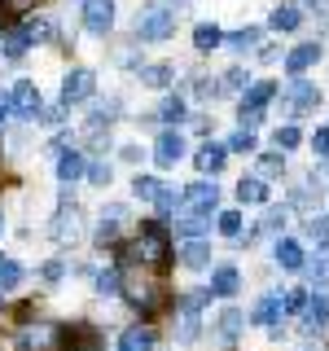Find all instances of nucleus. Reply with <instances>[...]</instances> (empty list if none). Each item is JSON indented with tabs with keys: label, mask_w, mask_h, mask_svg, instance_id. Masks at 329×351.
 <instances>
[{
	"label": "nucleus",
	"mask_w": 329,
	"mask_h": 351,
	"mask_svg": "<svg viewBox=\"0 0 329 351\" xmlns=\"http://www.w3.org/2000/svg\"><path fill=\"white\" fill-rule=\"evenodd\" d=\"M58 338H62V351H101V334H97L93 325H84V321L66 325Z\"/></svg>",
	"instance_id": "nucleus-8"
},
{
	"label": "nucleus",
	"mask_w": 329,
	"mask_h": 351,
	"mask_svg": "<svg viewBox=\"0 0 329 351\" xmlns=\"http://www.w3.org/2000/svg\"><path fill=\"white\" fill-rule=\"evenodd\" d=\"M9 101H14V114H18V119H27V123H36L40 110H44L40 88L31 84V80H18V84H14V93H9Z\"/></svg>",
	"instance_id": "nucleus-6"
},
{
	"label": "nucleus",
	"mask_w": 329,
	"mask_h": 351,
	"mask_svg": "<svg viewBox=\"0 0 329 351\" xmlns=\"http://www.w3.org/2000/svg\"><path fill=\"white\" fill-rule=\"evenodd\" d=\"M84 27L93 36H106L114 27V0H84Z\"/></svg>",
	"instance_id": "nucleus-9"
},
{
	"label": "nucleus",
	"mask_w": 329,
	"mask_h": 351,
	"mask_svg": "<svg viewBox=\"0 0 329 351\" xmlns=\"http://www.w3.org/2000/svg\"><path fill=\"white\" fill-rule=\"evenodd\" d=\"M259 36H263L259 27H241V31H228L224 44H228V49H237V53H246V49H255V44H259Z\"/></svg>",
	"instance_id": "nucleus-30"
},
{
	"label": "nucleus",
	"mask_w": 329,
	"mask_h": 351,
	"mask_svg": "<svg viewBox=\"0 0 329 351\" xmlns=\"http://www.w3.org/2000/svg\"><path fill=\"white\" fill-rule=\"evenodd\" d=\"M0 233H5V215H0Z\"/></svg>",
	"instance_id": "nucleus-55"
},
{
	"label": "nucleus",
	"mask_w": 329,
	"mask_h": 351,
	"mask_svg": "<svg viewBox=\"0 0 329 351\" xmlns=\"http://www.w3.org/2000/svg\"><path fill=\"white\" fill-rule=\"evenodd\" d=\"M272 259H277L281 263V268H303V246H299V241H294V237H277V246H272Z\"/></svg>",
	"instance_id": "nucleus-19"
},
{
	"label": "nucleus",
	"mask_w": 329,
	"mask_h": 351,
	"mask_svg": "<svg viewBox=\"0 0 329 351\" xmlns=\"http://www.w3.org/2000/svg\"><path fill=\"white\" fill-rule=\"evenodd\" d=\"M114 237H119V219H106L101 215V224H97V246H114Z\"/></svg>",
	"instance_id": "nucleus-40"
},
{
	"label": "nucleus",
	"mask_w": 329,
	"mask_h": 351,
	"mask_svg": "<svg viewBox=\"0 0 329 351\" xmlns=\"http://www.w3.org/2000/svg\"><path fill=\"white\" fill-rule=\"evenodd\" d=\"M175 202H180V193H171V189H162L158 197H154V206H158V215H175Z\"/></svg>",
	"instance_id": "nucleus-45"
},
{
	"label": "nucleus",
	"mask_w": 329,
	"mask_h": 351,
	"mask_svg": "<svg viewBox=\"0 0 329 351\" xmlns=\"http://www.w3.org/2000/svg\"><path fill=\"white\" fill-rule=\"evenodd\" d=\"M307 237H312L316 246H329V215H312V219H307Z\"/></svg>",
	"instance_id": "nucleus-36"
},
{
	"label": "nucleus",
	"mask_w": 329,
	"mask_h": 351,
	"mask_svg": "<svg viewBox=\"0 0 329 351\" xmlns=\"http://www.w3.org/2000/svg\"><path fill=\"white\" fill-rule=\"evenodd\" d=\"M132 193H136L141 202H154V197L162 193V184L154 180V176H136V180H132Z\"/></svg>",
	"instance_id": "nucleus-34"
},
{
	"label": "nucleus",
	"mask_w": 329,
	"mask_h": 351,
	"mask_svg": "<svg viewBox=\"0 0 329 351\" xmlns=\"http://www.w3.org/2000/svg\"><path fill=\"white\" fill-rule=\"evenodd\" d=\"M0 49H5V58H22V53H27L31 44H27V36H22V31H5Z\"/></svg>",
	"instance_id": "nucleus-35"
},
{
	"label": "nucleus",
	"mask_w": 329,
	"mask_h": 351,
	"mask_svg": "<svg viewBox=\"0 0 329 351\" xmlns=\"http://www.w3.org/2000/svg\"><path fill=\"white\" fill-rule=\"evenodd\" d=\"M93 93H97V71H88V66H75L62 80V106H80Z\"/></svg>",
	"instance_id": "nucleus-5"
},
{
	"label": "nucleus",
	"mask_w": 329,
	"mask_h": 351,
	"mask_svg": "<svg viewBox=\"0 0 329 351\" xmlns=\"http://www.w3.org/2000/svg\"><path fill=\"white\" fill-rule=\"evenodd\" d=\"M84 176H88L93 184H110V180H114V176H110V162H88Z\"/></svg>",
	"instance_id": "nucleus-42"
},
{
	"label": "nucleus",
	"mask_w": 329,
	"mask_h": 351,
	"mask_svg": "<svg viewBox=\"0 0 329 351\" xmlns=\"http://www.w3.org/2000/svg\"><path fill=\"white\" fill-rule=\"evenodd\" d=\"M325 325H329V299L316 294V299H307V307H303V329L312 334V329H325Z\"/></svg>",
	"instance_id": "nucleus-22"
},
{
	"label": "nucleus",
	"mask_w": 329,
	"mask_h": 351,
	"mask_svg": "<svg viewBox=\"0 0 329 351\" xmlns=\"http://www.w3.org/2000/svg\"><path fill=\"white\" fill-rule=\"evenodd\" d=\"M215 228L224 237H241V228H246V224H241V211H224V215L215 219Z\"/></svg>",
	"instance_id": "nucleus-38"
},
{
	"label": "nucleus",
	"mask_w": 329,
	"mask_h": 351,
	"mask_svg": "<svg viewBox=\"0 0 329 351\" xmlns=\"http://www.w3.org/2000/svg\"><path fill=\"white\" fill-rule=\"evenodd\" d=\"M0 5H5L9 14H22V9H31V5H36V0H0Z\"/></svg>",
	"instance_id": "nucleus-51"
},
{
	"label": "nucleus",
	"mask_w": 329,
	"mask_h": 351,
	"mask_svg": "<svg viewBox=\"0 0 329 351\" xmlns=\"http://www.w3.org/2000/svg\"><path fill=\"white\" fill-rule=\"evenodd\" d=\"M281 316H285V294H268V299H259V303H255L250 321H255V325H268V329H277V325H281Z\"/></svg>",
	"instance_id": "nucleus-13"
},
{
	"label": "nucleus",
	"mask_w": 329,
	"mask_h": 351,
	"mask_svg": "<svg viewBox=\"0 0 329 351\" xmlns=\"http://www.w3.org/2000/svg\"><path fill=\"white\" fill-rule=\"evenodd\" d=\"M215 329H219V338H224V343H233V338L241 334V329H246V316H241V312H233V307H228V312H219Z\"/></svg>",
	"instance_id": "nucleus-29"
},
{
	"label": "nucleus",
	"mask_w": 329,
	"mask_h": 351,
	"mask_svg": "<svg viewBox=\"0 0 329 351\" xmlns=\"http://www.w3.org/2000/svg\"><path fill=\"white\" fill-rule=\"evenodd\" d=\"M175 5H184V0H175Z\"/></svg>",
	"instance_id": "nucleus-56"
},
{
	"label": "nucleus",
	"mask_w": 329,
	"mask_h": 351,
	"mask_svg": "<svg viewBox=\"0 0 329 351\" xmlns=\"http://www.w3.org/2000/svg\"><path fill=\"white\" fill-rule=\"evenodd\" d=\"M303 268H307V277H312L316 290H325L329 285V246L316 250V259H303Z\"/></svg>",
	"instance_id": "nucleus-25"
},
{
	"label": "nucleus",
	"mask_w": 329,
	"mask_h": 351,
	"mask_svg": "<svg viewBox=\"0 0 329 351\" xmlns=\"http://www.w3.org/2000/svg\"><path fill=\"white\" fill-rule=\"evenodd\" d=\"M175 338H180V343H193L197 338V307L193 303H184L180 321H175Z\"/></svg>",
	"instance_id": "nucleus-31"
},
{
	"label": "nucleus",
	"mask_w": 329,
	"mask_h": 351,
	"mask_svg": "<svg viewBox=\"0 0 329 351\" xmlns=\"http://www.w3.org/2000/svg\"><path fill=\"white\" fill-rule=\"evenodd\" d=\"M141 84H145V88H171L175 84V66H167V62L145 66V71H141Z\"/></svg>",
	"instance_id": "nucleus-26"
},
{
	"label": "nucleus",
	"mask_w": 329,
	"mask_h": 351,
	"mask_svg": "<svg viewBox=\"0 0 329 351\" xmlns=\"http://www.w3.org/2000/svg\"><path fill=\"white\" fill-rule=\"evenodd\" d=\"M224 93H246V71H241V66H233V71L224 75Z\"/></svg>",
	"instance_id": "nucleus-44"
},
{
	"label": "nucleus",
	"mask_w": 329,
	"mask_h": 351,
	"mask_svg": "<svg viewBox=\"0 0 329 351\" xmlns=\"http://www.w3.org/2000/svg\"><path fill=\"white\" fill-rule=\"evenodd\" d=\"M281 219H285V211H281V206H277V211H268V215L259 219L255 237H277V233H281Z\"/></svg>",
	"instance_id": "nucleus-37"
},
{
	"label": "nucleus",
	"mask_w": 329,
	"mask_h": 351,
	"mask_svg": "<svg viewBox=\"0 0 329 351\" xmlns=\"http://www.w3.org/2000/svg\"><path fill=\"white\" fill-rule=\"evenodd\" d=\"M303 5H325V0H303Z\"/></svg>",
	"instance_id": "nucleus-54"
},
{
	"label": "nucleus",
	"mask_w": 329,
	"mask_h": 351,
	"mask_svg": "<svg viewBox=\"0 0 329 351\" xmlns=\"http://www.w3.org/2000/svg\"><path fill=\"white\" fill-rule=\"evenodd\" d=\"M237 202L241 206L268 202V180H263V176H246V180H237Z\"/></svg>",
	"instance_id": "nucleus-20"
},
{
	"label": "nucleus",
	"mask_w": 329,
	"mask_h": 351,
	"mask_svg": "<svg viewBox=\"0 0 329 351\" xmlns=\"http://www.w3.org/2000/svg\"><path fill=\"white\" fill-rule=\"evenodd\" d=\"M175 36V9L171 5H145L136 14V40L145 44H162Z\"/></svg>",
	"instance_id": "nucleus-1"
},
{
	"label": "nucleus",
	"mask_w": 329,
	"mask_h": 351,
	"mask_svg": "<svg viewBox=\"0 0 329 351\" xmlns=\"http://www.w3.org/2000/svg\"><path fill=\"white\" fill-rule=\"evenodd\" d=\"M9 114H14V101H9V93H0V123H5Z\"/></svg>",
	"instance_id": "nucleus-53"
},
{
	"label": "nucleus",
	"mask_w": 329,
	"mask_h": 351,
	"mask_svg": "<svg viewBox=\"0 0 329 351\" xmlns=\"http://www.w3.org/2000/svg\"><path fill=\"white\" fill-rule=\"evenodd\" d=\"M281 106L290 110V114H307V110H316V106H321V88H316V84H307L303 75H294V80L285 84V93H281Z\"/></svg>",
	"instance_id": "nucleus-3"
},
{
	"label": "nucleus",
	"mask_w": 329,
	"mask_h": 351,
	"mask_svg": "<svg viewBox=\"0 0 329 351\" xmlns=\"http://www.w3.org/2000/svg\"><path fill=\"white\" fill-rule=\"evenodd\" d=\"M40 277L49 281V285H58V281L66 277V268H62V263H44V268H40Z\"/></svg>",
	"instance_id": "nucleus-48"
},
{
	"label": "nucleus",
	"mask_w": 329,
	"mask_h": 351,
	"mask_svg": "<svg viewBox=\"0 0 329 351\" xmlns=\"http://www.w3.org/2000/svg\"><path fill=\"white\" fill-rule=\"evenodd\" d=\"M119 290L132 299V307H141V312H158V290H154V281H145V277H127Z\"/></svg>",
	"instance_id": "nucleus-10"
},
{
	"label": "nucleus",
	"mask_w": 329,
	"mask_h": 351,
	"mask_svg": "<svg viewBox=\"0 0 329 351\" xmlns=\"http://www.w3.org/2000/svg\"><path fill=\"white\" fill-rule=\"evenodd\" d=\"M18 31L27 36V44H44V40L53 36V22H44V18H31V22H22Z\"/></svg>",
	"instance_id": "nucleus-32"
},
{
	"label": "nucleus",
	"mask_w": 329,
	"mask_h": 351,
	"mask_svg": "<svg viewBox=\"0 0 329 351\" xmlns=\"http://www.w3.org/2000/svg\"><path fill=\"white\" fill-rule=\"evenodd\" d=\"M206 290L219 294V299H233V294L241 290V272L224 263V268H215V272H211V285H206Z\"/></svg>",
	"instance_id": "nucleus-17"
},
{
	"label": "nucleus",
	"mask_w": 329,
	"mask_h": 351,
	"mask_svg": "<svg viewBox=\"0 0 329 351\" xmlns=\"http://www.w3.org/2000/svg\"><path fill=\"white\" fill-rule=\"evenodd\" d=\"M119 158H123V162H141V145H123V149H119Z\"/></svg>",
	"instance_id": "nucleus-52"
},
{
	"label": "nucleus",
	"mask_w": 329,
	"mask_h": 351,
	"mask_svg": "<svg viewBox=\"0 0 329 351\" xmlns=\"http://www.w3.org/2000/svg\"><path fill=\"white\" fill-rule=\"evenodd\" d=\"M119 351H154V329L149 325H127L119 338Z\"/></svg>",
	"instance_id": "nucleus-21"
},
{
	"label": "nucleus",
	"mask_w": 329,
	"mask_h": 351,
	"mask_svg": "<svg viewBox=\"0 0 329 351\" xmlns=\"http://www.w3.org/2000/svg\"><path fill=\"white\" fill-rule=\"evenodd\" d=\"M272 145H277L281 154H290V149H299V145H303V136H299V128H290V123H285V128H277V132H272Z\"/></svg>",
	"instance_id": "nucleus-33"
},
{
	"label": "nucleus",
	"mask_w": 329,
	"mask_h": 351,
	"mask_svg": "<svg viewBox=\"0 0 329 351\" xmlns=\"http://www.w3.org/2000/svg\"><path fill=\"white\" fill-rule=\"evenodd\" d=\"M193 44H197L202 53H211V49H219V44H224V31H219L215 22H197V27H193Z\"/></svg>",
	"instance_id": "nucleus-27"
},
{
	"label": "nucleus",
	"mask_w": 329,
	"mask_h": 351,
	"mask_svg": "<svg viewBox=\"0 0 329 351\" xmlns=\"http://www.w3.org/2000/svg\"><path fill=\"white\" fill-rule=\"evenodd\" d=\"M299 22H303V9L299 5H277V9H272V18H268V27L272 31H299Z\"/></svg>",
	"instance_id": "nucleus-23"
},
{
	"label": "nucleus",
	"mask_w": 329,
	"mask_h": 351,
	"mask_svg": "<svg viewBox=\"0 0 329 351\" xmlns=\"http://www.w3.org/2000/svg\"><path fill=\"white\" fill-rule=\"evenodd\" d=\"M316 62H321V44H299V49L285 53V71L290 75H307Z\"/></svg>",
	"instance_id": "nucleus-14"
},
{
	"label": "nucleus",
	"mask_w": 329,
	"mask_h": 351,
	"mask_svg": "<svg viewBox=\"0 0 329 351\" xmlns=\"http://www.w3.org/2000/svg\"><path fill=\"white\" fill-rule=\"evenodd\" d=\"M303 307H307V294L303 290H290V294H285V312H303Z\"/></svg>",
	"instance_id": "nucleus-49"
},
{
	"label": "nucleus",
	"mask_w": 329,
	"mask_h": 351,
	"mask_svg": "<svg viewBox=\"0 0 329 351\" xmlns=\"http://www.w3.org/2000/svg\"><path fill=\"white\" fill-rule=\"evenodd\" d=\"M277 97V84H250L246 88V97H241V128H255L259 119H263V110H268V101Z\"/></svg>",
	"instance_id": "nucleus-4"
},
{
	"label": "nucleus",
	"mask_w": 329,
	"mask_h": 351,
	"mask_svg": "<svg viewBox=\"0 0 329 351\" xmlns=\"http://www.w3.org/2000/svg\"><path fill=\"white\" fill-rule=\"evenodd\" d=\"M228 149H233V154H250V149H255V136H250V128H237L233 136H228Z\"/></svg>",
	"instance_id": "nucleus-41"
},
{
	"label": "nucleus",
	"mask_w": 329,
	"mask_h": 351,
	"mask_svg": "<svg viewBox=\"0 0 329 351\" xmlns=\"http://www.w3.org/2000/svg\"><path fill=\"white\" fill-rule=\"evenodd\" d=\"M180 202H184V206H197V211H215L219 184H215V180H197V184H189V189L180 193Z\"/></svg>",
	"instance_id": "nucleus-11"
},
{
	"label": "nucleus",
	"mask_w": 329,
	"mask_h": 351,
	"mask_svg": "<svg viewBox=\"0 0 329 351\" xmlns=\"http://www.w3.org/2000/svg\"><path fill=\"white\" fill-rule=\"evenodd\" d=\"M224 158H228V145H219V141H206V145L193 154V167H197V176H215L219 167H224Z\"/></svg>",
	"instance_id": "nucleus-12"
},
{
	"label": "nucleus",
	"mask_w": 329,
	"mask_h": 351,
	"mask_svg": "<svg viewBox=\"0 0 329 351\" xmlns=\"http://www.w3.org/2000/svg\"><path fill=\"white\" fill-rule=\"evenodd\" d=\"M75 233H80V206H75V202H62L58 219H53V241H71Z\"/></svg>",
	"instance_id": "nucleus-16"
},
{
	"label": "nucleus",
	"mask_w": 329,
	"mask_h": 351,
	"mask_svg": "<svg viewBox=\"0 0 329 351\" xmlns=\"http://www.w3.org/2000/svg\"><path fill=\"white\" fill-rule=\"evenodd\" d=\"M312 149L321 154V158H329V128H316V136H312Z\"/></svg>",
	"instance_id": "nucleus-47"
},
{
	"label": "nucleus",
	"mask_w": 329,
	"mask_h": 351,
	"mask_svg": "<svg viewBox=\"0 0 329 351\" xmlns=\"http://www.w3.org/2000/svg\"><path fill=\"white\" fill-rule=\"evenodd\" d=\"M101 119H106V123H110V119H119V101H114V97L97 106V123H101Z\"/></svg>",
	"instance_id": "nucleus-50"
},
{
	"label": "nucleus",
	"mask_w": 329,
	"mask_h": 351,
	"mask_svg": "<svg viewBox=\"0 0 329 351\" xmlns=\"http://www.w3.org/2000/svg\"><path fill=\"white\" fill-rule=\"evenodd\" d=\"M277 171H281V149L268 154V158H259V167H255V176H263V180H272Z\"/></svg>",
	"instance_id": "nucleus-43"
},
{
	"label": "nucleus",
	"mask_w": 329,
	"mask_h": 351,
	"mask_svg": "<svg viewBox=\"0 0 329 351\" xmlns=\"http://www.w3.org/2000/svg\"><path fill=\"white\" fill-rule=\"evenodd\" d=\"M18 281H22V268L14 259H0V290H14Z\"/></svg>",
	"instance_id": "nucleus-39"
},
{
	"label": "nucleus",
	"mask_w": 329,
	"mask_h": 351,
	"mask_svg": "<svg viewBox=\"0 0 329 351\" xmlns=\"http://www.w3.org/2000/svg\"><path fill=\"white\" fill-rule=\"evenodd\" d=\"M180 263H184V268H193V272H202L206 263H211V241L189 237V241L180 246Z\"/></svg>",
	"instance_id": "nucleus-15"
},
{
	"label": "nucleus",
	"mask_w": 329,
	"mask_h": 351,
	"mask_svg": "<svg viewBox=\"0 0 329 351\" xmlns=\"http://www.w3.org/2000/svg\"><path fill=\"white\" fill-rule=\"evenodd\" d=\"M184 114H189L184 97H162V101H158V119H162V123H175V128H180Z\"/></svg>",
	"instance_id": "nucleus-28"
},
{
	"label": "nucleus",
	"mask_w": 329,
	"mask_h": 351,
	"mask_svg": "<svg viewBox=\"0 0 329 351\" xmlns=\"http://www.w3.org/2000/svg\"><path fill=\"white\" fill-rule=\"evenodd\" d=\"M136 259L141 263H149V268H167L171 263V250H167V233H162V224H141V233H136Z\"/></svg>",
	"instance_id": "nucleus-2"
},
{
	"label": "nucleus",
	"mask_w": 329,
	"mask_h": 351,
	"mask_svg": "<svg viewBox=\"0 0 329 351\" xmlns=\"http://www.w3.org/2000/svg\"><path fill=\"white\" fill-rule=\"evenodd\" d=\"M175 219V233H184V237H202L206 228H211V211H184V215H171Z\"/></svg>",
	"instance_id": "nucleus-18"
},
{
	"label": "nucleus",
	"mask_w": 329,
	"mask_h": 351,
	"mask_svg": "<svg viewBox=\"0 0 329 351\" xmlns=\"http://www.w3.org/2000/svg\"><path fill=\"white\" fill-rule=\"evenodd\" d=\"M119 285H123V277H119V272H101V277H97V290H101V294H114Z\"/></svg>",
	"instance_id": "nucleus-46"
},
{
	"label": "nucleus",
	"mask_w": 329,
	"mask_h": 351,
	"mask_svg": "<svg viewBox=\"0 0 329 351\" xmlns=\"http://www.w3.org/2000/svg\"><path fill=\"white\" fill-rule=\"evenodd\" d=\"M184 149H189L184 132H180V128H167V132L158 136V145H154V162H158V167H175V162L184 158Z\"/></svg>",
	"instance_id": "nucleus-7"
},
{
	"label": "nucleus",
	"mask_w": 329,
	"mask_h": 351,
	"mask_svg": "<svg viewBox=\"0 0 329 351\" xmlns=\"http://www.w3.org/2000/svg\"><path fill=\"white\" fill-rule=\"evenodd\" d=\"M84 167H88V162H84V154H75V149H62V158H58V180H62V184L80 180V176H84Z\"/></svg>",
	"instance_id": "nucleus-24"
}]
</instances>
